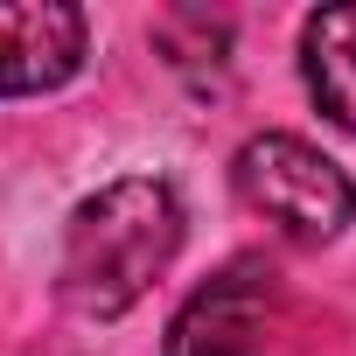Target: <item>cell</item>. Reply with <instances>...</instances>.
<instances>
[{
    "instance_id": "cell-1",
    "label": "cell",
    "mask_w": 356,
    "mask_h": 356,
    "mask_svg": "<svg viewBox=\"0 0 356 356\" xmlns=\"http://www.w3.org/2000/svg\"><path fill=\"white\" fill-rule=\"evenodd\" d=\"M175 252H182V196L161 175H126L70 210L56 293L77 314L112 321L175 266Z\"/></svg>"
},
{
    "instance_id": "cell-2",
    "label": "cell",
    "mask_w": 356,
    "mask_h": 356,
    "mask_svg": "<svg viewBox=\"0 0 356 356\" xmlns=\"http://www.w3.org/2000/svg\"><path fill=\"white\" fill-rule=\"evenodd\" d=\"M231 182H238L245 210H259L293 245H328L356 217L349 175L321 147H307L300 133H252L238 147V161H231Z\"/></svg>"
},
{
    "instance_id": "cell-3",
    "label": "cell",
    "mask_w": 356,
    "mask_h": 356,
    "mask_svg": "<svg viewBox=\"0 0 356 356\" xmlns=\"http://www.w3.org/2000/svg\"><path fill=\"white\" fill-rule=\"evenodd\" d=\"M280 321V273L266 259H231L168 321V356H252Z\"/></svg>"
},
{
    "instance_id": "cell-4",
    "label": "cell",
    "mask_w": 356,
    "mask_h": 356,
    "mask_svg": "<svg viewBox=\"0 0 356 356\" xmlns=\"http://www.w3.org/2000/svg\"><path fill=\"white\" fill-rule=\"evenodd\" d=\"M84 63V15L63 0H0V98L70 84Z\"/></svg>"
},
{
    "instance_id": "cell-5",
    "label": "cell",
    "mask_w": 356,
    "mask_h": 356,
    "mask_svg": "<svg viewBox=\"0 0 356 356\" xmlns=\"http://www.w3.org/2000/svg\"><path fill=\"white\" fill-rule=\"evenodd\" d=\"M300 77L314 91V105L356 133V8H321L300 29Z\"/></svg>"
}]
</instances>
